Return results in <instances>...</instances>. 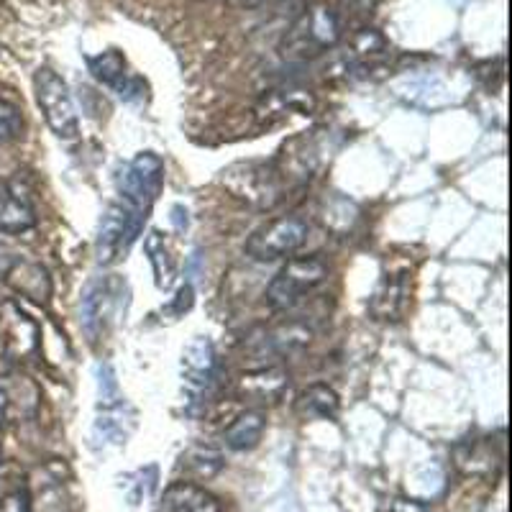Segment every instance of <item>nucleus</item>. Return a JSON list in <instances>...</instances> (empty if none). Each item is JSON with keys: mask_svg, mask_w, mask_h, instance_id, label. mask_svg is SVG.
<instances>
[{"mask_svg": "<svg viewBox=\"0 0 512 512\" xmlns=\"http://www.w3.org/2000/svg\"><path fill=\"white\" fill-rule=\"evenodd\" d=\"M131 303V290L121 274H105L88 282L80 300V320L82 331L90 341H98L100 336L118 326L126 315Z\"/></svg>", "mask_w": 512, "mask_h": 512, "instance_id": "1", "label": "nucleus"}, {"mask_svg": "<svg viewBox=\"0 0 512 512\" xmlns=\"http://www.w3.org/2000/svg\"><path fill=\"white\" fill-rule=\"evenodd\" d=\"M328 277V267L320 256H295L267 287V303L277 313H290L310 292L318 290Z\"/></svg>", "mask_w": 512, "mask_h": 512, "instance_id": "2", "label": "nucleus"}, {"mask_svg": "<svg viewBox=\"0 0 512 512\" xmlns=\"http://www.w3.org/2000/svg\"><path fill=\"white\" fill-rule=\"evenodd\" d=\"M164 185V162L159 154L141 152L136 154L128 167L118 177V195L128 210H134L139 216L149 218L159 192Z\"/></svg>", "mask_w": 512, "mask_h": 512, "instance_id": "3", "label": "nucleus"}, {"mask_svg": "<svg viewBox=\"0 0 512 512\" xmlns=\"http://www.w3.org/2000/svg\"><path fill=\"white\" fill-rule=\"evenodd\" d=\"M34 93L41 113L47 118L52 134L62 141H72L80 134V118H77L75 98L70 85L54 70H39L34 75Z\"/></svg>", "mask_w": 512, "mask_h": 512, "instance_id": "4", "label": "nucleus"}, {"mask_svg": "<svg viewBox=\"0 0 512 512\" xmlns=\"http://www.w3.org/2000/svg\"><path fill=\"white\" fill-rule=\"evenodd\" d=\"M146 218L128 210L123 203H113L105 208L98 226V239H95V254L100 264L121 262L128 249L136 244V239L144 231Z\"/></svg>", "mask_w": 512, "mask_h": 512, "instance_id": "5", "label": "nucleus"}, {"mask_svg": "<svg viewBox=\"0 0 512 512\" xmlns=\"http://www.w3.org/2000/svg\"><path fill=\"white\" fill-rule=\"evenodd\" d=\"M218 359H216V346L205 336H195L190 344L182 351L180 361V377H182V392H185L187 410L195 413L203 397L208 395L210 384L216 379Z\"/></svg>", "mask_w": 512, "mask_h": 512, "instance_id": "6", "label": "nucleus"}, {"mask_svg": "<svg viewBox=\"0 0 512 512\" xmlns=\"http://www.w3.org/2000/svg\"><path fill=\"white\" fill-rule=\"evenodd\" d=\"M308 241V226L295 216L277 218L254 233L246 244V254L256 262H277L295 254Z\"/></svg>", "mask_w": 512, "mask_h": 512, "instance_id": "7", "label": "nucleus"}, {"mask_svg": "<svg viewBox=\"0 0 512 512\" xmlns=\"http://www.w3.org/2000/svg\"><path fill=\"white\" fill-rule=\"evenodd\" d=\"M223 182L236 198L256 205V208H272L282 198L280 177L267 164H236L223 172Z\"/></svg>", "mask_w": 512, "mask_h": 512, "instance_id": "8", "label": "nucleus"}, {"mask_svg": "<svg viewBox=\"0 0 512 512\" xmlns=\"http://www.w3.org/2000/svg\"><path fill=\"white\" fill-rule=\"evenodd\" d=\"M313 341V328L303 320H290L282 326H274L251 338V354L267 356V359H285V356L303 351Z\"/></svg>", "mask_w": 512, "mask_h": 512, "instance_id": "9", "label": "nucleus"}, {"mask_svg": "<svg viewBox=\"0 0 512 512\" xmlns=\"http://www.w3.org/2000/svg\"><path fill=\"white\" fill-rule=\"evenodd\" d=\"M136 425V413L126 395L118 400L98 402V418L93 423V441L103 446H123Z\"/></svg>", "mask_w": 512, "mask_h": 512, "instance_id": "10", "label": "nucleus"}, {"mask_svg": "<svg viewBox=\"0 0 512 512\" xmlns=\"http://www.w3.org/2000/svg\"><path fill=\"white\" fill-rule=\"evenodd\" d=\"M338 39V21L326 8H315L300 18V24L292 29L290 47L300 54L318 52V49L333 47Z\"/></svg>", "mask_w": 512, "mask_h": 512, "instance_id": "11", "label": "nucleus"}, {"mask_svg": "<svg viewBox=\"0 0 512 512\" xmlns=\"http://www.w3.org/2000/svg\"><path fill=\"white\" fill-rule=\"evenodd\" d=\"M0 333H3L8 354L16 359H26L39 349V331L29 320V315L21 313L13 303L0 308Z\"/></svg>", "mask_w": 512, "mask_h": 512, "instance_id": "12", "label": "nucleus"}, {"mask_svg": "<svg viewBox=\"0 0 512 512\" xmlns=\"http://www.w3.org/2000/svg\"><path fill=\"white\" fill-rule=\"evenodd\" d=\"M157 512H221V502L200 484L175 482L164 489Z\"/></svg>", "mask_w": 512, "mask_h": 512, "instance_id": "13", "label": "nucleus"}, {"mask_svg": "<svg viewBox=\"0 0 512 512\" xmlns=\"http://www.w3.org/2000/svg\"><path fill=\"white\" fill-rule=\"evenodd\" d=\"M36 226V210L24 192L0 180V233H26Z\"/></svg>", "mask_w": 512, "mask_h": 512, "instance_id": "14", "label": "nucleus"}, {"mask_svg": "<svg viewBox=\"0 0 512 512\" xmlns=\"http://www.w3.org/2000/svg\"><path fill=\"white\" fill-rule=\"evenodd\" d=\"M290 387V374L282 367H262L239 379V395L254 402H277Z\"/></svg>", "mask_w": 512, "mask_h": 512, "instance_id": "15", "label": "nucleus"}, {"mask_svg": "<svg viewBox=\"0 0 512 512\" xmlns=\"http://www.w3.org/2000/svg\"><path fill=\"white\" fill-rule=\"evenodd\" d=\"M3 282H8L13 292H18L21 297H29L34 303H47L52 297V280H49L47 269L36 262H29V259H21V256L8 269Z\"/></svg>", "mask_w": 512, "mask_h": 512, "instance_id": "16", "label": "nucleus"}, {"mask_svg": "<svg viewBox=\"0 0 512 512\" xmlns=\"http://www.w3.org/2000/svg\"><path fill=\"white\" fill-rule=\"evenodd\" d=\"M88 67H90V72H93L95 80L116 90L121 98H126V100L136 98L134 90L141 88V80H136V77H128L126 59H123L121 52H116V49H108V52L98 54V57H90Z\"/></svg>", "mask_w": 512, "mask_h": 512, "instance_id": "17", "label": "nucleus"}, {"mask_svg": "<svg viewBox=\"0 0 512 512\" xmlns=\"http://www.w3.org/2000/svg\"><path fill=\"white\" fill-rule=\"evenodd\" d=\"M264 428H267V420L262 413L256 410H246L244 415L233 420L231 425L223 433V441L231 451H251V448L259 446L264 436Z\"/></svg>", "mask_w": 512, "mask_h": 512, "instance_id": "18", "label": "nucleus"}, {"mask_svg": "<svg viewBox=\"0 0 512 512\" xmlns=\"http://www.w3.org/2000/svg\"><path fill=\"white\" fill-rule=\"evenodd\" d=\"M144 251L149 256V262H152L154 269V282H157L159 290H172L175 285V277H177V264H175V256L169 251L167 239H164L159 231H149L144 241Z\"/></svg>", "mask_w": 512, "mask_h": 512, "instance_id": "19", "label": "nucleus"}, {"mask_svg": "<svg viewBox=\"0 0 512 512\" xmlns=\"http://www.w3.org/2000/svg\"><path fill=\"white\" fill-rule=\"evenodd\" d=\"M295 408L305 420H333L338 415L341 402H338V395L328 384H313L305 392H300Z\"/></svg>", "mask_w": 512, "mask_h": 512, "instance_id": "20", "label": "nucleus"}, {"mask_svg": "<svg viewBox=\"0 0 512 512\" xmlns=\"http://www.w3.org/2000/svg\"><path fill=\"white\" fill-rule=\"evenodd\" d=\"M31 512H67V492L59 479L44 474L41 482H36L34 497H29Z\"/></svg>", "mask_w": 512, "mask_h": 512, "instance_id": "21", "label": "nucleus"}, {"mask_svg": "<svg viewBox=\"0 0 512 512\" xmlns=\"http://www.w3.org/2000/svg\"><path fill=\"white\" fill-rule=\"evenodd\" d=\"M182 469L190 477L208 479L223 469V456L218 454L216 448L208 446H192L185 456H182Z\"/></svg>", "mask_w": 512, "mask_h": 512, "instance_id": "22", "label": "nucleus"}, {"mask_svg": "<svg viewBox=\"0 0 512 512\" xmlns=\"http://www.w3.org/2000/svg\"><path fill=\"white\" fill-rule=\"evenodd\" d=\"M24 131V116L21 108L11 100L0 98V144H11Z\"/></svg>", "mask_w": 512, "mask_h": 512, "instance_id": "23", "label": "nucleus"}, {"mask_svg": "<svg viewBox=\"0 0 512 512\" xmlns=\"http://www.w3.org/2000/svg\"><path fill=\"white\" fill-rule=\"evenodd\" d=\"M192 303H195V292H192L190 285H182L177 290L175 300L169 303V310H172V315H182L192 308Z\"/></svg>", "mask_w": 512, "mask_h": 512, "instance_id": "24", "label": "nucleus"}, {"mask_svg": "<svg viewBox=\"0 0 512 512\" xmlns=\"http://www.w3.org/2000/svg\"><path fill=\"white\" fill-rule=\"evenodd\" d=\"M0 512H31V502L26 492H11V495L3 500Z\"/></svg>", "mask_w": 512, "mask_h": 512, "instance_id": "25", "label": "nucleus"}, {"mask_svg": "<svg viewBox=\"0 0 512 512\" xmlns=\"http://www.w3.org/2000/svg\"><path fill=\"white\" fill-rule=\"evenodd\" d=\"M16 259H18V256L13 254V251L8 249V246L0 244V280H6L8 269L13 267V262H16Z\"/></svg>", "mask_w": 512, "mask_h": 512, "instance_id": "26", "label": "nucleus"}, {"mask_svg": "<svg viewBox=\"0 0 512 512\" xmlns=\"http://www.w3.org/2000/svg\"><path fill=\"white\" fill-rule=\"evenodd\" d=\"M246 6H259V3H262V0H244Z\"/></svg>", "mask_w": 512, "mask_h": 512, "instance_id": "27", "label": "nucleus"}, {"mask_svg": "<svg viewBox=\"0 0 512 512\" xmlns=\"http://www.w3.org/2000/svg\"><path fill=\"white\" fill-rule=\"evenodd\" d=\"M0 464H3V461H0Z\"/></svg>", "mask_w": 512, "mask_h": 512, "instance_id": "28", "label": "nucleus"}]
</instances>
